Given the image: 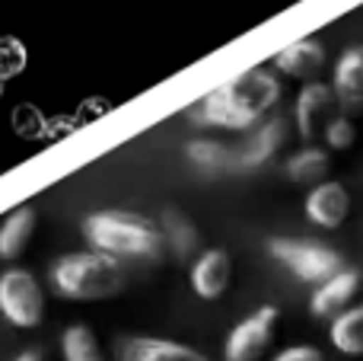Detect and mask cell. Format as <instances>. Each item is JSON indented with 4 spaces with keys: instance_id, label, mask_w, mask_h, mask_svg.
Instances as JSON below:
<instances>
[{
    "instance_id": "cell-1",
    "label": "cell",
    "mask_w": 363,
    "mask_h": 361,
    "mask_svg": "<svg viewBox=\"0 0 363 361\" xmlns=\"http://www.w3.org/2000/svg\"><path fill=\"white\" fill-rule=\"evenodd\" d=\"M281 99V80L268 68H249L245 74L211 90L204 99L188 109V119L198 125L217 128H249Z\"/></svg>"
},
{
    "instance_id": "cell-2",
    "label": "cell",
    "mask_w": 363,
    "mask_h": 361,
    "mask_svg": "<svg viewBox=\"0 0 363 361\" xmlns=\"http://www.w3.org/2000/svg\"><path fill=\"white\" fill-rule=\"evenodd\" d=\"M83 237L93 249H102L108 256H131L153 266L166 256V237L160 224L131 211H96L83 217Z\"/></svg>"
},
{
    "instance_id": "cell-3",
    "label": "cell",
    "mask_w": 363,
    "mask_h": 361,
    "mask_svg": "<svg viewBox=\"0 0 363 361\" xmlns=\"http://www.w3.org/2000/svg\"><path fill=\"white\" fill-rule=\"evenodd\" d=\"M48 281L67 301H106L121 294L125 272L118 266V256L93 249V253H70L55 259L48 269Z\"/></svg>"
},
{
    "instance_id": "cell-4",
    "label": "cell",
    "mask_w": 363,
    "mask_h": 361,
    "mask_svg": "<svg viewBox=\"0 0 363 361\" xmlns=\"http://www.w3.org/2000/svg\"><path fill=\"white\" fill-rule=\"evenodd\" d=\"M268 253L281 266H287L296 279L313 281V285H322V281H328L332 275H338L345 269V259L335 249L309 240H284V237H277V240L268 243Z\"/></svg>"
},
{
    "instance_id": "cell-5",
    "label": "cell",
    "mask_w": 363,
    "mask_h": 361,
    "mask_svg": "<svg viewBox=\"0 0 363 361\" xmlns=\"http://www.w3.org/2000/svg\"><path fill=\"white\" fill-rule=\"evenodd\" d=\"M0 313L19 330H35L45 320L42 285L23 269H10L0 275Z\"/></svg>"
},
{
    "instance_id": "cell-6",
    "label": "cell",
    "mask_w": 363,
    "mask_h": 361,
    "mask_svg": "<svg viewBox=\"0 0 363 361\" xmlns=\"http://www.w3.org/2000/svg\"><path fill=\"white\" fill-rule=\"evenodd\" d=\"M277 320H281V311L271 304H264L258 313L242 320V323L226 336L223 361H262L268 355L271 343H274Z\"/></svg>"
},
{
    "instance_id": "cell-7",
    "label": "cell",
    "mask_w": 363,
    "mask_h": 361,
    "mask_svg": "<svg viewBox=\"0 0 363 361\" xmlns=\"http://www.w3.org/2000/svg\"><path fill=\"white\" fill-rule=\"evenodd\" d=\"M338 115H341V102H338L335 87L309 80L306 87L300 90V96H296V125H300V134L306 141L325 134L328 125H332Z\"/></svg>"
},
{
    "instance_id": "cell-8",
    "label": "cell",
    "mask_w": 363,
    "mask_h": 361,
    "mask_svg": "<svg viewBox=\"0 0 363 361\" xmlns=\"http://www.w3.org/2000/svg\"><path fill=\"white\" fill-rule=\"evenodd\" d=\"M115 361H211L191 345L157 336H118L112 345Z\"/></svg>"
},
{
    "instance_id": "cell-9",
    "label": "cell",
    "mask_w": 363,
    "mask_h": 361,
    "mask_svg": "<svg viewBox=\"0 0 363 361\" xmlns=\"http://www.w3.org/2000/svg\"><path fill=\"white\" fill-rule=\"evenodd\" d=\"M160 230L166 237V247L172 249V256L182 266H194L201 253H204V234L198 230V224L188 215H182L179 208H163L160 215Z\"/></svg>"
},
{
    "instance_id": "cell-10",
    "label": "cell",
    "mask_w": 363,
    "mask_h": 361,
    "mask_svg": "<svg viewBox=\"0 0 363 361\" xmlns=\"http://www.w3.org/2000/svg\"><path fill=\"white\" fill-rule=\"evenodd\" d=\"M335 93H338L341 112L363 115V45H354L335 64Z\"/></svg>"
},
{
    "instance_id": "cell-11",
    "label": "cell",
    "mask_w": 363,
    "mask_h": 361,
    "mask_svg": "<svg viewBox=\"0 0 363 361\" xmlns=\"http://www.w3.org/2000/svg\"><path fill=\"white\" fill-rule=\"evenodd\" d=\"M347 211H351V195L341 183H319L306 195V217L325 230L341 227Z\"/></svg>"
},
{
    "instance_id": "cell-12",
    "label": "cell",
    "mask_w": 363,
    "mask_h": 361,
    "mask_svg": "<svg viewBox=\"0 0 363 361\" xmlns=\"http://www.w3.org/2000/svg\"><path fill=\"white\" fill-rule=\"evenodd\" d=\"M357 291H360V275L351 272V269H341L338 275H332L328 281H322V285L315 288L313 301H309V311L319 320L338 317L341 311H347V304L354 301Z\"/></svg>"
},
{
    "instance_id": "cell-13",
    "label": "cell",
    "mask_w": 363,
    "mask_h": 361,
    "mask_svg": "<svg viewBox=\"0 0 363 361\" xmlns=\"http://www.w3.org/2000/svg\"><path fill=\"white\" fill-rule=\"evenodd\" d=\"M230 256L223 249H204L191 266V288L198 298L204 301H217L223 298V291L230 288Z\"/></svg>"
},
{
    "instance_id": "cell-14",
    "label": "cell",
    "mask_w": 363,
    "mask_h": 361,
    "mask_svg": "<svg viewBox=\"0 0 363 361\" xmlns=\"http://www.w3.org/2000/svg\"><path fill=\"white\" fill-rule=\"evenodd\" d=\"M274 68L284 70L287 77H296V80H315L325 68V48L315 38H300L284 51H277Z\"/></svg>"
},
{
    "instance_id": "cell-15",
    "label": "cell",
    "mask_w": 363,
    "mask_h": 361,
    "mask_svg": "<svg viewBox=\"0 0 363 361\" xmlns=\"http://www.w3.org/2000/svg\"><path fill=\"white\" fill-rule=\"evenodd\" d=\"M287 144V122L284 119H271L264 122L262 128H258L255 134H252V141L239 151L236 157V166L239 170H255V166L268 163L271 157H274L281 147Z\"/></svg>"
},
{
    "instance_id": "cell-16",
    "label": "cell",
    "mask_w": 363,
    "mask_h": 361,
    "mask_svg": "<svg viewBox=\"0 0 363 361\" xmlns=\"http://www.w3.org/2000/svg\"><path fill=\"white\" fill-rule=\"evenodd\" d=\"M38 215L35 208H16L4 224H0V259H16L26 247H29L32 234H35Z\"/></svg>"
},
{
    "instance_id": "cell-17",
    "label": "cell",
    "mask_w": 363,
    "mask_h": 361,
    "mask_svg": "<svg viewBox=\"0 0 363 361\" xmlns=\"http://www.w3.org/2000/svg\"><path fill=\"white\" fill-rule=\"evenodd\" d=\"M332 345L345 355H363V304L332 317Z\"/></svg>"
},
{
    "instance_id": "cell-18",
    "label": "cell",
    "mask_w": 363,
    "mask_h": 361,
    "mask_svg": "<svg viewBox=\"0 0 363 361\" xmlns=\"http://www.w3.org/2000/svg\"><path fill=\"white\" fill-rule=\"evenodd\" d=\"M328 166H332V160L322 147H306L287 160V176L300 185H313L328 176Z\"/></svg>"
},
{
    "instance_id": "cell-19",
    "label": "cell",
    "mask_w": 363,
    "mask_h": 361,
    "mask_svg": "<svg viewBox=\"0 0 363 361\" xmlns=\"http://www.w3.org/2000/svg\"><path fill=\"white\" fill-rule=\"evenodd\" d=\"M61 352L64 361H106L102 358V349L96 343V333L89 326H67L61 336Z\"/></svg>"
},
{
    "instance_id": "cell-20",
    "label": "cell",
    "mask_w": 363,
    "mask_h": 361,
    "mask_svg": "<svg viewBox=\"0 0 363 361\" xmlns=\"http://www.w3.org/2000/svg\"><path fill=\"white\" fill-rule=\"evenodd\" d=\"M185 153L201 170H226V166H236V157H239V153H233L220 141H191L185 147Z\"/></svg>"
},
{
    "instance_id": "cell-21",
    "label": "cell",
    "mask_w": 363,
    "mask_h": 361,
    "mask_svg": "<svg viewBox=\"0 0 363 361\" xmlns=\"http://www.w3.org/2000/svg\"><path fill=\"white\" fill-rule=\"evenodd\" d=\"M13 131L26 141H38V138H48V119L38 112V106L32 102H23V106L13 109Z\"/></svg>"
},
{
    "instance_id": "cell-22",
    "label": "cell",
    "mask_w": 363,
    "mask_h": 361,
    "mask_svg": "<svg viewBox=\"0 0 363 361\" xmlns=\"http://www.w3.org/2000/svg\"><path fill=\"white\" fill-rule=\"evenodd\" d=\"M26 68V45L13 36L0 38V74L4 77H16Z\"/></svg>"
},
{
    "instance_id": "cell-23",
    "label": "cell",
    "mask_w": 363,
    "mask_h": 361,
    "mask_svg": "<svg viewBox=\"0 0 363 361\" xmlns=\"http://www.w3.org/2000/svg\"><path fill=\"white\" fill-rule=\"evenodd\" d=\"M354 138H357V131H354V122H351V115H345V112H341L338 119L328 125V131H325L328 147H335V151H345V147H351Z\"/></svg>"
},
{
    "instance_id": "cell-24",
    "label": "cell",
    "mask_w": 363,
    "mask_h": 361,
    "mask_svg": "<svg viewBox=\"0 0 363 361\" xmlns=\"http://www.w3.org/2000/svg\"><path fill=\"white\" fill-rule=\"evenodd\" d=\"M271 361H325V355L315 345H290V349L277 352Z\"/></svg>"
},
{
    "instance_id": "cell-25",
    "label": "cell",
    "mask_w": 363,
    "mask_h": 361,
    "mask_svg": "<svg viewBox=\"0 0 363 361\" xmlns=\"http://www.w3.org/2000/svg\"><path fill=\"white\" fill-rule=\"evenodd\" d=\"M13 361H42V352H38V349H26V352H19Z\"/></svg>"
},
{
    "instance_id": "cell-26",
    "label": "cell",
    "mask_w": 363,
    "mask_h": 361,
    "mask_svg": "<svg viewBox=\"0 0 363 361\" xmlns=\"http://www.w3.org/2000/svg\"><path fill=\"white\" fill-rule=\"evenodd\" d=\"M4 80H6V77H4V74H0V96H4Z\"/></svg>"
}]
</instances>
